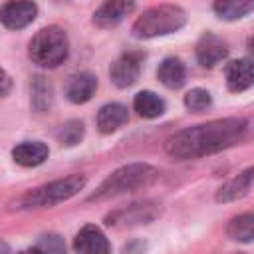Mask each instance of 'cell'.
<instances>
[{"instance_id":"1","label":"cell","mask_w":254,"mask_h":254,"mask_svg":"<svg viewBox=\"0 0 254 254\" xmlns=\"http://www.w3.org/2000/svg\"><path fill=\"white\" fill-rule=\"evenodd\" d=\"M246 133H248V121L244 117L214 119L175 133L165 143V151L169 157L177 161L198 159L242 143L246 139Z\"/></svg>"},{"instance_id":"2","label":"cell","mask_w":254,"mask_h":254,"mask_svg":"<svg viewBox=\"0 0 254 254\" xmlns=\"http://www.w3.org/2000/svg\"><path fill=\"white\" fill-rule=\"evenodd\" d=\"M157 177H159L157 169L147 165V163L125 165V167L117 169L115 173H111L99 185L95 194L89 196V200H103V198H109V196H117V194H125V192L147 189L157 181Z\"/></svg>"},{"instance_id":"3","label":"cell","mask_w":254,"mask_h":254,"mask_svg":"<svg viewBox=\"0 0 254 254\" xmlns=\"http://www.w3.org/2000/svg\"><path fill=\"white\" fill-rule=\"evenodd\" d=\"M187 22V14L177 4H159L145 10L133 24L131 32L135 38H157L181 30Z\"/></svg>"},{"instance_id":"4","label":"cell","mask_w":254,"mask_h":254,"mask_svg":"<svg viewBox=\"0 0 254 254\" xmlns=\"http://www.w3.org/2000/svg\"><path fill=\"white\" fill-rule=\"evenodd\" d=\"M69 54V42L67 34L60 26H48L36 32V36L30 40L28 46V56L34 64L40 67L54 69L60 64L65 62Z\"/></svg>"},{"instance_id":"5","label":"cell","mask_w":254,"mask_h":254,"mask_svg":"<svg viewBox=\"0 0 254 254\" xmlns=\"http://www.w3.org/2000/svg\"><path fill=\"white\" fill-rule=\"evenodd\" d=\"M87 179L85 175H69L58 181H52L48 185H42L34 190H28L24 196L18 198L20 208H38V206H54L60 204L71 196H75L83 187Z\"/></svg>"},{"instance_id":"6","label":"cell","mask_w":254,"mask_h":254,"mask_svg":"<svg viewBox=\"0 0 254 254\" xmlns=\"http://www.w3.org/2000/svg\"><path fill=\"white\" fill-rule=\"evenodd\" d=\"M143 54L139 52H127L121 58H117L109 67V77L117 87H131L141 73Z\"/></svg>"},{"instance_id":"7","label":"cell","mask_w":254,"mask_h":254,"mask_svg":"<svg viewBox=\"0 0 254 254\" xmlns=\"http://www.w3.org/2000/svg\"><path fill=\"white\" fill-rule=\"evenodd\" d=\"M38 6L32 0H8L0 8V22L10 30H22L36 20Z\"/></svg>"},{"instance_id":"8","label":"cell","mask_w":254,"mask_h":254,"mask_svg":"<svg viewBox=\"0 0 254 254\" xmlns=\"http://www.w3.org/2000/svg\"><path fill=\"white\" fill-rule=\"evenodd\" d=\"M73 250L77 254H109L111 244L99 226L85 224L73 238Z\"/></svg>"},{"instance_id":"9","label":"cell","mask_w":254,"mask_h":254,"mask_svg":"<svg viewBox=\"0 0 254 254\" xmlns=\"http://www.w3.org/2000/svg\"><path fill=\"white\" fill-rule=\"evenodd\" d=\"M159 214V206L155 202H137L131 204L123 210H115L113 214L107 216V224L111 226H133V224H145L149 220H153Z\"/></svg>"},{"instance_id":"10","label":"cell","mask_w":254,"mask_h":254,"mask_svg":"<svg viewBox=\"0 0 254 254\" xmlns=\"http://www.w3.org/2000/svg\"><path fill=\"white\" fill-rule=\"evenodd\" d=\"M133 10L135 0H103V4L93 14V24L97 28H115Z\"/></svg>"},{"instance_id":"11","label":"cell","mask_w":254,"mask_h":254,"mask_svg":"<svg viewBox=\"0 0 254 254\" xmlns=\"http://www.w3.org/2000/svg\"><path fill=\"white\" fill-rule=\"evenodd\" d=\"M228 56V44L216 34L206 32L196 44V60L202 67H214Z\"/></svg>"},{"instance_id":"12","label":"cell","mask_w":254,"mask_h":254,"mask_svg":"<svg viewBox=\"0 0 254 254\" xmlns=\"http://www.w3.org/2000/svg\"><path fill=\"white\" fill-rule=\"evenodd\" d=\"M95 89H97V77L91 71H79L67 79L65 97L71 103H85L95 95Z\"/></svg>"},{"instance_id":"13","label":"cell","mask_w":254,"mask_h":254,"mask_svg":"<svg viewBox=\"0 0 254 254\" xmlns=\"http://www.w3.org/2000/svg\"><path fill=\"white\" fill-rule=\"evenodd\" d=\"M224 75H226V85L230 91L234 93H240V91H246L252 81H254V73H252V62L248 58H242V60H234L226 65L224 69Z\"/></svg>"},{"instance_id":"14","label":"cell","mask_w":254,"mask_h":254,"mask_svg":"<svg viewBox=\"0 0 254 254\" xmlns=\"http://www.w3.org/2000/svg\"><path fill=\"white\" fill-rule=\"evenodd\" d=\"M252 173H254V169L248 167L246 171H242L240 175H236L234 179L224 183L216 190V196H214L216 202H232V200H238V198L246 196L252 189Z\"/></svg>"},{"instance_id":"15","label":"cell","mask_w":254,"mask_h":254,"mask_svg":"<svg viewBox=\"0 0 254 254\" xmlns=\"http://www.w3.org/2000/svg\"><path fill=\"white\" fill-rule=\"evenodd\" d=\"M50 155V149L42 141H24L12 149V159L22 167H38Z\"/></svg>"},{"instance_id":"16","label":"cell","mask_w":254,"mask_h":254,"mask_svg":"<svg viewBox=\"0 0 254 254\" xmlns=\"http://www.w3.org/2000/svg\"><path fill=\"white\" fill-rule=\"evenodd\" d=\"M159 81L169 89H179L187 81V67L179 58H165L157 69Z\"/></svg>"},{"instance_id":"17","label":"cell","mask_w":254,"mask_h":254,"mask_svg":"<svg viewBox=\"0 0 254 254\" xmlns=\"http://www.w3.org/2000/svg\"><path fill=\"white\" fill-rule=\"evenodd\" d=\"M129 119L127 107L121 103H105L97 111V127L101 133H113L119 127H123Z\"/></svg>"},{"instance_id":"18","label":"cell","mask_w":254,"mask_h":254,"mask_svg":"<svg viewBox=\"0 0 254 254\" xmlns=\"http://www.w3.org/2000/svg\"><path fill=\"white\" fill-rule=\"evenodd\" d=\"M133 107H135V111H137L141 117H145V119H155V117L163 115L165 109H167L165 99L159 97L155 91H149V89H143V91H139V93L135 95Z\"/></svg>"},{"instance_id":"19","label":"cell","mask_w":254,"mask_h":254,"mask_svg":"<svg viewBox=\"0 0 254 254\" xmlns=\"http://www.w3.org/2000/svg\"><path fill=\"white\" fill-rule=\"evenodd\" d=\"M254 0H216L214 2V12L220 20H240L246 14L252 12Z\"/></svg>"},{"instance_id":"20","label":"cell","mask_w":254,"mask_h":254,"mask_svg":"<svg viewBox=\"0 0 254 254\" xmlns=\"http://www.w3.org/2000/svg\"><path fill=\"white\" fill-rule=\"evenodd\" d=\"M226 234L236 242H244V244L252 242V238H254V216L250 212L234 216L226 226Z\"/></svg>"},{"instance_id":"21","label":"cell","mask_w":254,"mask_h":254,"mask_svg":"<svg viewBox=\"0 0 254 254\" xmlns=\"http://www.w3.org/2000/svg\"><path fill=\"white\" fill-rule=\"evenodd\" d=\"M52 101H54L52 85L42 75H36L32 81V107L38 113H44L52 107Z\"/></svg>"},{"instance_id":"22","label":"cell","mask_w":254,"mask_h":254,"mask_svg":"<svg viewBox=\"0 0 254 254\" xmlns=\"http://www.w3.org/2000/svg\"><path fill=\"white\" fill-rule=\"evenodd\" d=\"M83 135H85V127H83V123L77 121V119H71V121H67L65 125H62V129H60V133H58L62 145H67V147L77 145V143L83 139Z\"/></svg>"},{"instance_id":"23","label":"cell","mask_w":254,"mask_h":254,"mask_svg":"<svg viewBox=\"0 0 254 254\" xmlns=\"http://www.w3.org/2000/svg\"><path fill=\"white\" fill-rule=\"evenodd\" d=\"M210 103H212V97H210V93H208L206 89H202V87H194V89H190V91L185 95V107H187L189 111H194V113H200V111L208 109Z\"/></svg>"},{"instance_id":"24","label":"cell","mask_w":254,"mask_h":254,"mask_svg":"<svg viewBox=\"0 0 254 254\" xmlns=\"http://www.w3.org/2000/svg\"><path fill=\"white\" fill-rule=\"evenodd\" d=\"M40 254H65V244H64V238L60 234H44L40 236L38 244L34 246Z\"/></svg>"},{"instance_id":"25","label":"cell","mask_w":254,"mask_h":254,"mask_svg":"<svg viewBox=\"0 0 254 254\" xmlns=\"http://www.w3.org/2000/svg\"><path fill=\"white\" fill-rule=\"evenodd\" d=\"M10 89H12V77L0 67V99L6 97L10 93Z\"/></svg>"},{"instance_id":"26","label":"cell","mask_w":254,"mask_h":254,"mask_svg":"<svg viewBox=\"0 0 254 254\" xmlns=\"http://www.w3.org/2000/svg\"><path fill=\"white\" fill-rule=\"evenodd\" d=\"M18 254H40L36 248H26V250H22V252H18Z\"/></svg>"},{"instance_id":"27","label":"cell","mask_w":254,"mask_h":254,"mask_svg":"<svg viewBox=\"0 0 254 254\" xmlns=\"http://www.w3.org/2000/svg\"><path fill=\"white\" fill-rule=\"evenodd\" d=\"M0 254H8V246L4 242H0Z\"/></svg>"},{"instance_id":"28","label":"cell","mask_w":254,"mask_h":254,"mask_svg":"<svg viewBox=\"0 0 254 254\" xmlns=\"http://www.w3.org/2000/svg\"><path fill=\"white\" fill-rule=\"evenodd\" d=\"M236 254H242V252H236Z\"/></svg>"}]
</instances>
